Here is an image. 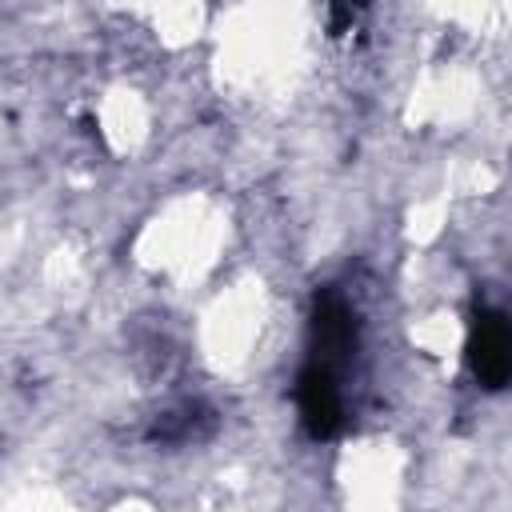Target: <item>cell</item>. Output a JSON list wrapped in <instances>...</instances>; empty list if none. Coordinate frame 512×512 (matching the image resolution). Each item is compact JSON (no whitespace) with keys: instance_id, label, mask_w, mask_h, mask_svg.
Returning <instances> with one entry per match:
<instances>
[{"instance_id":"1","label":"cell","mask_w":512,"mask_h":512,"mask_svg":"<svg viewBox=\"0 0 512 512\" xmlns=\"http://www.w3.org/2000/svg\"><path fill=\"white\" fill-rule=\"evenodd\" d=\"M468 364L480 384L504 388L512 372V340H508V324L500 312H476L472 336H468Z\"/></svg>"},{"instance_id":"2","label":"cell","mask_w":512,"mask_h":512,"mask_svg":"<svg viewBox=\"0 0 512 512\" xmlns=\"http://www.w3.org/2000/svg\"><path fill=\"white\" fill-rule=\"evenodd\" d=\"M296 404H300V420H304V428L312 436H332L340 428V384H336V372H328V368L308 360V368L300 372Z\"/></svg>"}]
</instances>
